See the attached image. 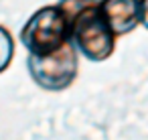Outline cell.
Here are the masks:
<instances>
[{
	"label": "cell",
	"mask_w": 148,
	"mask_h": 140,
	"mask_svg": "<svg viewBox=\"0 0 148 140\" xmlns=\"http://www.w3.org/2000/svg\"><path fill=\"white\" fill-rule=\"evenodd\" d=\"M71 27V43L87 61L101 63L116 51V35L99 10V0H59Z\"/></svg>",
	"instance_id": "6da1fadb"
},
{
	"label": "cell",
	"mask_w": 148,
	"mask_h": 140,
	"mask_svg": "<svg viewBox=\"0 0 148 140\" xmlns=\"http://www.w3.org/2000/svg\"><path fill=\"white\" fill-rule=\"evenodd\" d=\"M18 37L29 55H49L71 43V27L57 4H47L31 14Z\"/></svg>",
	"instance_id": "7a4b0ae2"
},
{
	"label": "cell",
	"mask_w": 148,
	"mask_h": 140,
	"mask_svg": "<svg viewBox=\"0 0 148 140\" xmlns=\"http://www.w3.org/2000/svg\"><path fill=\"white\" fill-rule=\"evenodd\" d=\"M27 71L31 79L45 91H65L73 85L79 73V53L73 43H67L49 55H29Z\"/></svg>",
	"instance_id": "3957f363"
},
{
	"label": "cell",
	"mask_w": 148,
	"mask_h": 140,
	"mask_svg": "<svg viewBox=\"0 0 148 140\" xmlns=\"http://www.w3.org/2000/svg\"><path fill=\"white\" fill-rule=\"evenodd\" d=\"M99 10L116 39L140 27V0H99Z\"/></svg>",
	"instance_id": "277c9868"
},
{
	"label": "cell",
	"mask_w": 148,
	"mask_h": 140,
	"mask_svg": "<svg viewBox=\"0 0 148 140\" xmlns=\"http://www.w3.org/2000/svg\"><path fill=\"white\" fill-rule=\"evenodd\" d=\"M14 51H16V43L10 35V31L4 27V25H0V73H4L12 59H14Z\"/></svg>",
	"instance_id": "5b68a950"
},
{
	"label": "cell",
	"mask_w": 148,
	"mask_h": 140,
	"mask_svg": "<svg viewBox=\"0 0 148 140\" xmlns=\"http://www.w3.org/2000/svg\"><path fill=\"white\" fill-rule=\"evenodd\" d=\"M140 25L148 31V0H140Z\"/></svg>",
	"instance_id": "8992f818"
}]
</instances>
